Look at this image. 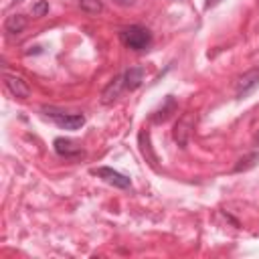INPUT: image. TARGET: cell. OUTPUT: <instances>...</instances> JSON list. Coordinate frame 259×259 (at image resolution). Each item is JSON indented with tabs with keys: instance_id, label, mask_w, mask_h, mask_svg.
I'll return each instance as SVG.
<instances>
[{
	"instance_id": "obj_12",
	"label": "cell",
	"mask_w": 259,
	"mask_h": 259,
	"mask_svg": "<svg viewBox=\"0 0 259 259\" xmlns=\"http://www.w3.org/2000/svg\"><path fill=\"white\" fill-rule=\"evenodd\" d=\"M79 6L87 14H99V12H103V2L101 0H79Z\"/></svg>"
},
{
	"instance_id": "obj_6",
	"label": "cell",
	"mask_w": 259,
	"mask_h": 259,
	"mask_svg": "<svg viewBox=\"0 0 259 259\" xmlns=\"http://www.w3.org/2000/svg\"><path fill=\"white\" fill-rule=\"evenodd\" d=\"M4 83H6V89H8L14 97H18V99H26V97L30 95V87H28L26 81H24L22 77H18V75H6V77H4Z\"/></svg>"
},
{
	"instance_id": "obj_13",
	"label": "cell",
	"mask_w": 259,
	"mask_h": 259,
	"mask_svg": "<svg viewBox=\"0 0 259 259\" xmlns=\"http://www.w3.org/2000/svg\"><path fill=\"white\" fill-rule=\"evenodd\" d=\"M49 12V2L47 0H38L34 6H32V14L34 16H42V14H47Z\"/></svg>"
},
{
	"instance_id": "obj_11",
	"label": "cell",
	"mask_w": 259,
	"mask_h": 259,
	"mask_svg": "<svg viewBox=\"0 0 259 259\" xmlns=\"http://www.w3.org/2000/svg\"><path fill=\"white\" fill-rule=\"evenodd\" d=\"M174 109H176V101H174L172 97H168L166 103H164V107H160L158 111H154L150 119H152L154 123H162V121H166V119L170 117V113H172Z\"/></svg>"
},
{
	"instance_id": "obj_3",
	"label": "cell",
	"mask_w": 259,
	"mask_h": 259,
	"mask_svg": "<svg viewBox=\"0 0 259 259\" xmlns=\"http://www.w3.org/2000/svg\"><path fill=\"white\" fill-rule=\"evenodd\" d=\"M257 87H259V69H251V71H247L239 77V81L235 85V95L239 99H243L249 93H253Z\"/></svg>"
},
{
	"instance_id": "obj_15",
	"label": "cell",
	"mask_w": 259,
	"mask_h": 259,
	"mask_svg": "<svg viewBox=\"0 0 259 259\" xmlns=\"http://www.w3.org/2000/svg\"><path fill=\"white\" fill-rule=\"evenodd\" d=\"M115 4H119V6H132L134 4V0H113Z\"/></svg>"
},
{
	"instance_id": "obj_14",
	"label": "cell",
	"mask_w": 259,
	"mask_h": 259,
	"mask_svg": "<svg viewBox=\"0 0 259 259\" xmlns=\"http://www.w3.org/2000/svg\"><path fill=\"white\" fill-rule=\"evenodd\" d=\"M221 2H223V0H204V8H206V10H208V8H214V6L221 4Z\"/></svg>"
},
{
	"instance_id": "obj_4",
	"label": "cell",
	"mask_w": 259,
	"mask_h": 259,
	"mask_svg": "<svg viewBox=\"0 0 259 259\" xmlns=\"http://www.w3.org/2000/svg\"><path fill=\"white\" fill-rule=\"evenodd\" d=\"M93 174L99 176L101 180H105L107 184H113L115 188H130L132 186V180L125 174H121V172H117L109 166H99V168L93 170Z\"/></svg>"
},
{
	"instance_id": "obj_5",
	"label": "cell",
	"mask_w": 259,
	"mask_h": 259,
	"mask_svg": "<svg viewBox=\"0 0 259 259\" xmlns=\"http://www.w3.org/2000/svg\"><path fill=\"white\" fill-rule=\"evenodd\" d=\"M53 148L61 158H67V160H75V158H81L85 154L83 148L79 144H75L73 140H69V138H57L53 142Z\"/></svg>"
},
{
	"instance_id": "obj_16",
	"label": "cell",
	"mask_w": 259,
	"mask_h": 259,
	"mask_svg": "<svg viewBox=\"0 0 259 259\" xmlns=\"http://www.w3.org/2000/svg\"><path fill=\"white\" fill-rule=\"evenodd\" d=\"M16 2H22V0H16Z\"/></svg>"
},
{
	"instance_id": "obj_8",
	"label": "cell",
	"mask_w": 259,
	"mask_h": 259,
	"mask_svg": "<svg viewBox=\"0 0 259 259\" xmlns=\"http://www.w3.org/2000/svg\"><path fill=\"white\" fill-rule=\"evenodd\" d=\"M190 127H192V115H182L176 125H174V140L178 142V146H186L188 144V138H190Z\"/></svg>"
},
{
	"instance_id": "obj_7",
	"label": "cell",
	"mask_w": 259,
	"mask_h": 259,
	"mask_svg": "<svg viewBox=\"0 0 259 259\" xmlns=\"http://www.w3.org/2000/svg\"><path fill=\"white\" fill-rule=\"evenodd\" d=\"M125 89V85H123V77L119 75V77H115L113 81H109L107 83V87L101 91V103L103 105H109V103H113L119 95H121V91Z\"/></svg>"
},
{
	"instance_id": "obj_2",
	"label": "cell",
	"mask_w": 259,
	"mask_h": 259,
	"mask_svg": "<svg viewBox=\"0 0 259 259\" xmlns=\"http://www.w3.org/2000/svg\"><path fill=\"white\" fill-rule=\"evenodd\" d=\"M42 113L47 117H51L59 127L71 130V132L83 127V123H85V115L83 113H67V111L57 109V107H42Z\"/></svg>"
},
{
	"instance_id": "obj_1",
	"label": "cell",
	"mask_w": 259,
	"mask_h": 259,
	"mask_svg": "<svg viewBox=\"0 0 259 259\" xmlns=\"http://www.w3.org/2000/svg\"><path fill=\"white\" fill-rule=\"evenodd\" d=\"M119 40L132 51H144L152 42V32L146 26L132 24V26H125L123 30H119Z\"/></svg>"
},
{
	"instance_id": "obj_10",
	"label": "cell",
	"mask_w": 259,
	"mask_h": 259,
	"mask_svg": "<svg viewBox=\"0 0 259 259\" xmlns=\"http://www.w3.org/2000/svg\"><path fill=\"white\" fill-rule=\"evenodd\" d=\"M24 26H26V18H24L22 14H12V16H8L6 22H4V30H6L8 34H18V32H22Z\"/></svg>"
},
{
	"instance_id": "obj_9",
	"label": "cell",
	"mask_w": 259,
	"mask_h": 259,
	"mask_svg": "<svg viewBox=\"0 0 259 259\" xmlns=\"http://www.w3.org/2000/svg\"><path fill=\"white\" fill-rule=\"evenodd\" d=\"M121 77H123L125 89L134 91V89H138V87L142 85V81H144V69H142V67H130V69H125V71L121 73Z\"/></svg>"
}]
</instances>
